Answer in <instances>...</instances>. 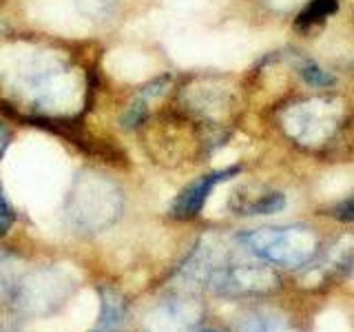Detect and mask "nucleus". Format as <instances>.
I'll use <instances>...</instances> for the list:
<instances>
[{
    "label": "nucleus",
    "mask_w": 354,
    "mask_h": 332,
    "mask_svg": "<svg viewBox=\"0 0 354 332\" xmlns=\"http://www.w3.org/2000/svg\"><path fill=\"white\" fill-rule=\"evenodd\" d=\"M299 73L304 75V80L310 84V86H319V89H326V86H332L335 84V77H332L328 71H324L317 62H301V66H299Z\"/></svg>",
    "instance_id": "obj_13"
},
{
    "label": "nucleus",
    "mask_w": 354,
    "mask_h": 332,
    "mask_svg": "<svg viewBox=\"0 0 354 332\" xmlns=\"http://www.w3.org/2000/svg\"><path fill=\"white\" fill-rule=\"evenodd\" d=\"M18 288V273L11 255L0 252V295H11Z\"/></svg>",
    "instance_id": "obj_12"
},
{
    "label": "nucleus",
    "mask_w": 354,
    "mask_h": 332,
    "mask_svg": "<svg viewBox=\"0 0 354 332\" xmlns=\"http://www.w3.org/2000/svg\"><path fill=\"white\" fill-rule=\"evenodd\" d=\"M122 213V191L109 177L84 171L66 197V217L77 230L100 232L113 226Z\"/></svg>",
    "instance_id": "obj_4"
},
{
    "label": "nucleus",
    "mask_w": 354,
    "mask_h": 332,
    "mask_svg": "<svg viewBox=\"0 0 354 332\" xmlns=\"http://www.w3.org/2000/svg\"><path fill=\"white\" fill-rule=\"evenodd\" d=\"M239 173V166H230V169H221V171H213V173H206L202 177H197L195 182H191L188 186H184L180 195L173 199L171 204V215L175 219H193L202 213V208L206 204L208 195L213 193V188L221 182L230 180Z\"/></svg>",
    "instance_id": "obj_6"
},
{
    "label": "nucleus",
    "mask_w": 354,
    "mask_h": 332,
    "mask_svg": "<svg viewBox=\"0 0 354 332\" xmlns=\"http://www.w3.org/2000/svg\"><path fill=\"white\" fill-rule=\"evenodd\" d=\"M230 208L237 215H246V217L274 215L286 208V195L281 191H270V188H259V191L239 188L230 199Z\"/></svg>",
    "instance_id": "obj_8"
},
{
    "label": "nucleus",
    "mask_w": 354,
    "mask_h": 332,
    "mask_svg": "<svg viewBox=\"0 0 354 332\" xmlns=\"http://www.w3.org/2000/svg\"><path fill=\"white\" fill-rule=\"evenodd\" d=\"M11 224H14V208L9 206L7 197L3 195V188H0V235H5Z\"/></svg>",
    "instance_id": "obj_15"
},
{
    "label": "nucleus",
    "mask_w": 354,
    "mask_h": 332,
    "mask_svg": "<svg viewBox=\"0 0 354 332\" xmlns=\"http://www.w3.org/2000/svg\"><path fill=\"white\" fill-rule=\"evenodd\" d=\"M195 332H221V330H215V328H202V330H195Z\"/></svg>",
    "instance_id": "obj_16"
},
{
    "label": "nucleus",
    "mask_w": 354,
    "mask_h": 332,
    "mask_svg": "<svg viewBox=\"0 0 354 332\" xmlns=\"http://www.w3.org/2000/svg\"><path fill=\"white\" fill-rule=\"evenodd\" d=\"M237 332H301L292 317H288L281 310L259 308L246 315L237 326Z\"/></svg>",
    "instance_id": "obj_9"
},
{
    "label": "nucleus",
    "mask_w": 354,
    "mask_h": 332,
    "mask_svg": "<svg viewBox=\"0 0 354 332\" xmlns=\"http://www.w3.org/2000/svg\"><path fill=\"white\" fill-rule=\"evenodd\" d=\"M5 144V133H3V129H0V147Z\"/></svg>",
    "instance_id": "obj_17"
},
{
    "label": "nucleus",
    "mask_w": 354,
    "mask_h": 332,
    "mask_svg": "<svg viewBox=\"0 0 354 332\" xmlns=\"http://www.w3.org/2000/svg\"><path fill=\"white\" fill-rule=\"evenodd\" d=\"M0 332H5V330H3V326H0Z\"/></svg>",
    "instance_id": "obj_18"
},
{
    "label": "nucleus",
    "mask_w": 354,
    "mask_h": 332,
    "mask_svg": "<svg viewBox=\"0 0 354 332\" xmlns=\"http://www.w3.org/2000/svg\"><path fill=\"white\" fill-rule=\"evenodd\" d=\"M102 310H100V319H97V326L91 332H113L118 330L122 324H124V317H127V304L122 302V297L111 290V288H102Z\"/></svg>",
    "instance_id": "obj_11"
},
{
    "label": "nucleus",
    "mask_w": 354,
    "mask_h": 332,
    "mask_svg": "<svg viewBox=\"0 0 354 332\" xmlns=\"http://www.w3.org/2000/svg\"><path fill=\"white\" fill-rule=\"evenodd\" d=\"M248 252L281 268H301L319 255V235L306 224L263 226L237 237Z\"/></svg>",
    "instance_id": "obj_3"
},
{
    "label": "nucleus",
    "mask_w": 354,
    "mask_h": 332,
    "mask_svg": "<svg viewBox=\"0 0 354 332\" xmlns=\"http://www.w3.org/2000/svg\"><path fill=\"white\" fill-rule=\"evenodd\" d=\"M339 9V0H310L295 18V29L301 33H313L326 25V20Z\"/></svg>",
    "instance_id": "obj_10"
},
{
    "label": "nucleus",
    "mask_w": 354,
    "mask_h": 332,
    "mask_svg": "<svg viewBox=\"0 0 354 332\" xmlns=\"http://www.w3.org/2000/svg\"><path fill=\"white\" fill-rule=\"evenodd\" d=\"M195 324L197 313L191 302H184V299H171L158 306L147 319L149 332H193Z\"/></svg>",
    "instance_id": "obj_7"
},
{
    "label": "nucleus",
    "mask_w": 354,
    "mask_h": 332,
    "mask_svg": "<svg viewBox=\"0 0 354 332\" xmlns=\"http://www.w3.org/2000/svg\"><path fill=\"white\" fill-rule=\"evenodd\" d=\"M71 66L55 53H29L27 60L18 62V71L11 73V89L33 109L47 113L60 111L73 98Z\"/></svg>",
    "instance_id": "obj_2"
},
{
    "label": "nucleus",
    "mask_w": 354,
    "mask_h": 332,
    "mask_svg": "<svg viewBox=\"0 0 354 332\" xmlns=\"http://www.w3.org/2000/svg\"><path fill=\"white\" fill-rule=\"evenodd\" d=\"M346 122V107L337 98H308L281 113V127L297 144L317 149L339 136Z\"/></svg>",
    "instance_id": "obj_5"
},
{
    "label": "nucleus",
    "mask_w": 354,
    "mask_h": 332,
    "mask_svg": "<svg viewBox=\"0 0 354 332\" xmlns=\"http://www.w3.org/2000/svg\"><path fill=\"white\" fill-rule=\"evenodd\" d=\"M184 270L224 297H268L281 288L279 277L270 266H266V261H219L206 246H197L193 250Z\"/></svg>",
    "instance_id": "obj_1"
},
{
    "label": "nucleus",
    "mask_w": 354,
    "mask_h": 332,
    "mask_svg": "<svg viewBox=\"0 0 354 332\" xmlns=\"http://www.w3.org/2000/svg\"><path fill=\"white\" fill-rule=\"evenodd\" d=\"M328 217L341 221V224H354V193L346 199H341L332 208H328Z\"/></svg>",
    "instance_id": "obj_14"
}]
</instances>
